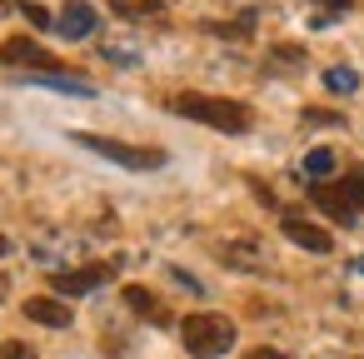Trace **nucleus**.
<instances>
[{"mask_svg":"<svg viewBox=\"0 0 364 359\" xmlns=\"http://www.w3.org/2000/svg\"><path fill=\"white\" fill-rule=\"evenodd\" d=\"M170 110L185 115V120H200L210 130H225V135H245L255 125V110L245 100H230V95H200V90H180L170 95Z\"/></svg>","mask_w":364,"mask_h":359,"instance_id":"obj_1","label":"nucleus"},{"mask_svg":"<svg viewBox=\"0 0 364 359\" xmlns=\"http://www.w3.org/2000/svg\"><path fill=\"white\" fill-rule=\"evenodd\" d=\"M180 344H185V354H195V359H220V354L235 349V319L210 314V309L185 314V319H180Z\"/></svg>","mask_w":364,"mask_h":359,"instance_id":"obj_2","label":"nucleus"},{"mask_svg":"<svg viewBox=\"0 0 364 359\" xmlns=\"http://www.w3.org/2000/svg\"><path fill=\"white\" fill-rule=\"evenodd\" d=\"M309 200H314L329 220L354 225V215L364 210V165H349L339 180H314V185H309Z\"/></svg>","mask_w":364,"mask_h":359,"instance_id":"obj_3","label":"nucleus"},{"mask_svg":"<svg viewBox=\"0 0 364 359\" xmlns=\"http://www.w3.org/2000/svg\"><path fill=\"white\" fill-rule=\"evenodd\" d=\"M75 140H80L85 150H95V155H105V160L125 165V170H155V165H165V155H160V150H145V145H125V140H110V135H90V130H75Z\"/></svg>","mask_w":364,"mask_h":359,"instance_id":"obj_4","label":"nucleus"},{"mask_svg":"<svg viewBox=\"0 0 364 359\" xmlns=\"http://www.w3.org/2000/svg\"><path fill=\"white\" fill-rule=\"evenodd\" d=\"M0 65H11V70H36V75H60V60L36 45L31 36H11V41H0Z\"/></svg>","mask_w":364,"mask_h":359,"instance_id":"obj_5","label":"nucleus"},{"mask_svg":"<svg viewBox=\"0 0 364 359\" xmlns=\"http://www.w3.org/2000/svg\"><path fill=\"white\" fill-rule=\"evenodd\" d=\"M110 274H115V264H110V259H100V264H85V269H60L50 284H55V294L75 299V294H90L95 284H105Z\"/></svg>","mask_w":364,"mask_h":359,"instance_id":"obj_6","label":"nucleus"},{"mask_svg":"<svg viewBox=\"0 0 364 359\" xmlns=\"http://www.w3.org/2000/svg\"><path fill=\"white\" fill-rule=\"evenodd\" d=\"M279 230H284L299 250H309V254H329V250H334V235H329V230H319V225H309L304 215H289V210H284Z\"/></svg>","mask_w":364,"mask_h":359,"instance_id":"obj_7","label":"nucleus"},{"mask_svg":"<svg viewBox=\"0 0 364 359\" xmlns=\"http://www.w3.org/2000/svg\"><path fill=\"white\" fill-rule=\"evenodd\" d=\"M215 254H220V264H230V269H264V250H259V240H250V235L220 240Z\"/></svg>","mask_w":364,"mask_h":359,"instance_id":"obj_8","label":"nucleus"},{"mask_svg":"<svg viewBox=\"0 0 364 359\" xmlns=\"http://www.w3.org/2000/svg\"><path fill=\"white\" fill-rule=\"evenodd\" d=\"M55 31H60L65 41H85V36L95 31V6H90V0H65Z\"/></svg>","mask_w":364,"mask_h":359,"instance_id":"obj_9","label":"nucleus"},{"mask_svg":"<svg viewBox=\"0 0 364 359\" xmlns=\"http://www.w3.org/2000/svg\"><path fill=\"white\" fill-rule=\"evenodd\" d=\"M26 319H36L46 329H65L70 324V304L65 299H50V294H36V299H26Z\"/></svg>","mask_w":364,"mask_h":359,"instance_id":"obj_10","label":"nucleus"},{"mask_svg":"<svg viewBox=\"0 0 364 359\" xmlns=\"http://www.w3.org/2000/svg\"><path fill=\"white\" fill-rule=\"evenodd\" d=\"M125 304H130L140 319H150V324H170V309H165L145 284H125Z\"/></svg>","mask_w":364,"mask_h":359,"instance_id":"obj_11","label":"nucleus"},{"mask_svg":"<svg viewBox=\"0 0 364 359\" xmlns=\"http://www.w3.org/2000/svg\"><path fill=\"white\" fill-rule=\"evenodd\" d=\"M115 16H130V21H160V6L155 0H110Z\"/></svg>","mask_w":364,"mask_h":359,"instance_id":"obj_12","label":"nucleus"},{"mask_svg":"<svg viewBox=\"0 0 364 359\" xmlns=\"http://www.w3.org/2000/svg\"><path fill=\"white\" fill-rule=\"evenodd\" d=\"M304 170H309V175H329V170H334V155H329V150H309V155H304Z\"/></svg>","mask_w":364,"mask_h":359,"instance_id":"obj_13","label":"nucleus"},{"mask_svg":"<svg viewBox=\"0 0 364 359\" xmlns=\"http://www.w3.org/2000/svg\"><path fill=\"white\" fill-rule=\"evenodd\" d=\"M324 85H329L334 95H344V90H354V70H329V75H324Z\"/></svg>","mask_w":364,"mask_h":359,"instance_id":"obj_14","label":"nucleus"},{"mask_svg":"<svg viewBox=\"0 0 364 359\" xmlns=\"http://www.w3.org/2000/svg\"><path fill=\"white\" fill-rule=\"evenodd\" d=\"M314 6H324V16H319V26H329L334 16H344V11L354 6V0H314Z\"/></svg>","mask_w":364,"mask_h":359,"instance_id":"obj_15","label":"nucleus"},{"mask_svg":"<svg viewBox=\"0 0 364 359\" xmlns=\"http://www.w3.org/2000/svg\"><path fill=\"white\" fill-rule=\"evenodd\" d=\"M6 359H36V349L21 344V339H6Z\"/></svg>","mask_w":364,"mask_h":359,"instance_id":"obj_16","label":"nucleus"},{"mask_svg":"<svg viewBox=\"0 0 364 359\" xmlns=\"http://www.w3.org/2000/svg\"><path fill=\"white\" fill-rule=\"evenodd\" d=\"M26 21H36V31H46V26H55V21H50V11H41V6H26Z\"/></svg>","mask_w":364,"mask_h":359,"instance_id":"obj_17","label":"nucleus"},{"mask_svg":"<svg viewBox=\"0 0 364 359\" xmlns=\"http://www.w3.org/2000/svg\"><path fill=\"white\" fill-rule=\"evenodd\" d=\"M304 125H334L329 110H304Z\"/></svg>","mask_w":364,"mask_h":359,"instance_id":"obj_18","label":"nucleus"},{"mask_svg":"<svg viewBox=\"0 0 364 359\" xmlns=\"http://www.w3.org/2000/svg\"><path fill=\"white\" fill-rule=\"evenodd\" d=\"M245 359H284V354H279V349H264V344H259V349H250Z\"/></svg>","mask_w":364,"mask_h":359,"instance_id":"obj_19","label":"nucleus"},{"mask_svg":"<svg viewBox=\"0 0 364 359\" xmlns=\"http://www.w3.org/2000/svg\"><path fill=\"white\" fill-rule=\"evenodd\" d=\"M6 294H11V279H6V274H0V299H6Z\"/></svg>","mask_w":364,"mask_h":359,"instance_id":"obj_20","label":"nucleus"},{"mask_svg":"<svg viewBox=\"0 0 364 359\" xmlns=\"http://www.w3.org/2000/svg\"><path fill=\"white\" fill-rule=\"evenodd\" d=\"M6 250H11V240H6V235H0V254H6Z\"/></svg>","mask_w":364,"mask_h":359,"instance_id":"obj_21","label":"nucleus"}]
</instances>
